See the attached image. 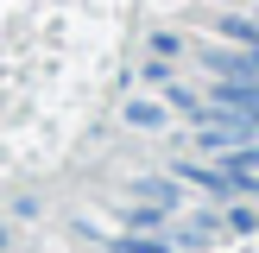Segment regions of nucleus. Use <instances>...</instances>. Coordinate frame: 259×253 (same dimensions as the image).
I'll return each instance as SVG.
<instances>
[{"label":"nucleus","instance_id":"2","mask_svg":"<svg viewBox=\"0 0 259 253\" xmlns=\"http://www.w3.org/2000/svg\"><path fill=\"white\" fill-rule=\"evenodd\" d=\"M222 171H228L234 190H253V196H259V146H228L222 152Z\"/></svg>","mask_w":259,"mask_h":253},{"label":"nucleus","instance_id":"1","mask_svg":"<svg viewBox=\"0 0 259 253\" xmlns=\"http://www.w3.org/2000/svg\"><path fill=\"white\" fill-rule=\"evenodd\" d=\"M215 108H222V114H247V120H259V76H222Z\"/></svg>","mask_w":259,"mask_h":253},{"label":"nucleus","instance_id":"3","mask_svg":"<svg viewBox=\"0 0 259 253\" xmlns=\"http://www.w3.org/2000/svg\"><path fill=\"white\" fill-rule=\"evenodd\" d=\"M184 177H190L196 190H222V196L234 190V184H228V171H209V164H184Z\"/></svg>","mask_w":259,"mask_h":253},{"label":"nucleus","instance_id":"4","mask_svg":"<svg viewBox=\"0 0 259 253\" xmlns=\"http://www.w3.org/2000/svg\"><path fill=\"white\" fill-rule=\"evenodd\" d=\"M139 196L158 202V209H177V202H184V190H177V184H139Z\"/></svg>","mask_w":259,"mask_h":253},{"label":"nucleus","instance_id":"5","mask_svg":"<svg viewBox=\"0 0 259 253\" xmlns=\"http://www.w3.org/2000/svg\"><path fill=\"white\" fill-rule=\"evenodd\" d=\"M126 120H133V126H146V133H152V126H164V114L152 108V101H133V108H126Z\"/></svg>","mask_w":259,"mask_h":253}]
</instances>
